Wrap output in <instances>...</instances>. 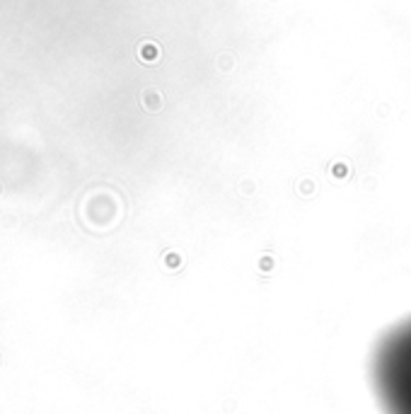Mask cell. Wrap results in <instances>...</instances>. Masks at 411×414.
I'll list each match as a JSON object with an SVG mask.
<instances>
[{"mask_svg": "<svg viewBox=\"0 0 411 414\" xmlns=\"http://www.w3.org/2000/svg\"><path fill=\"white\" fill-rule=\"evenodd\" d=\"M370 378L384 414H411V317L377 339Z\"/></svg>", "mask_w": 411, "mask_h": 414, "instance_id": "obj_1", "label": "cell"}]
</instances>
